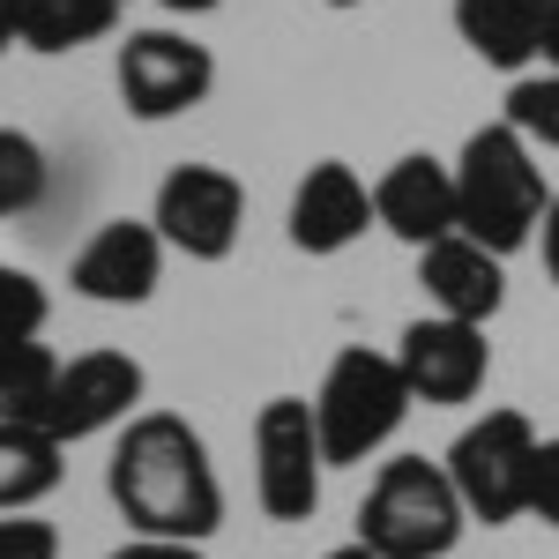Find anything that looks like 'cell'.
<instances>
[{
  "label": "cell",
  "mask_w": 559,
  "mask_h": 559,
  "mask_svg": "<svg viewBox=\"0 0 559 559\" xmlns=\"http://www.w3.org/2000/svg\"><path fill=\"white\" fill-rule=\"evenodd\" d=\"M537 448L545 440H537V426L522 411H485L477 426H463V440L448 448V477H455L471 522L500 530V522L530 515V500H537Z\"/></svg>",
  "instance_id": "cell-5"
},
{
  "label": "cell",
  "mask_w": 559,
  "mask_h": 559,
  "mask_svg": "<svg viewBox=\"0 0 559 559\" xmlns=\"http://www.w3.org/2000/svg\"><path fill=\"white\" fill-rule=\"evenodd\" d=\"M552 15L559 0H455V38L471 45L485 68L522 83L552 45Z\"/></svg>",
  "instance_id": "cell-14"
},
{
  "label": "cell",
  "mask_w": 559,
  "mask_h": 559,
  "mask_svg": "<svg viewBox=\"0 0 559 559\" xmlns=\"http://www.w3.org/2000/svg\"><path fill=\"white\" fill-rule=\"evenodd\" d=\"M530 515L559 522V440H545V448H537V500H530Z\"/></svg>",
  "instance_id": "cell-23"
},
{
  "label": "cell",
  "mask_w": 559,
  "mask_h": 559,
  "mask_svg": "<svg viewBox=\"0 0 559 559\" xmlns=\"http://www.w3.org/2000/svg\"><path fill=\"white\" fill-rule=\"evenodd\" d=\"M150 224L187 261H231L239 231H247V187L224 173V165H173V173L157 179Z\"/></svg>",
  "instance_id": "cell-8"
},
{
  "label": "cell",
  "mask_w": 559,
  "mask_h": 559,
  "mask_svg": "<svg viewBox=\"0 0 559 559\" xmlns=\"http://www.w3.org/2000/svg\"><path fill=\"white\" fill-rule=\"evenodd\" d=\"M120 8H128V0H120Z\"/></svg>",
  "instance_id": "cell-31"
},
{
  "label": "cell",
  "mask_w": 559,
  "mask_h": 559,
  "mask_svg": "<svg viewBox=\"0 0 559 559\" xmlns=\"http://www.w3.org/2000/svg\"><path fill=\"white\" fill-rule=\"evenodd\" d=\"M373 210H381V231H395L403 247H440L463 231V202H455V165L440 157H395L381 179H373Z\"/></svg>",
  "instance_id": "cell-13"
},
{
  "label": "cell",
  "mask_w": 559,
  "mask_h": 559,
  "mask_svg": "<svg viewBox=\"0 0 559 559\" xmlns=\"http://www.w3.org/2000/svg\"><path fill=\"white\" fill-rule=\"evenodd\" d=\"M463 530H471V508L448 463H426V455L381 463L358 508V545H373L381 559H448L463 545Z\"/></svg>",
  "instance_id": "cell-3"
},
{
  "label": "cell",
  "mask_w": 559,
  "mask_h": 559,
  "mask_svg": "<svg viewBox=\"0 0 559 559\" xmlns=\"http://www.w3.org/2000/svg\"><path fill=\"white\" fill-rule=\"evenodd\" d=\"M321 8H366V0H321Z\"/></svg>",
  "instance_id": "cell-30"
},
{
  "label": "cell",
  "mask_w": 559,
  "mask_h": 559,
  "mask_svg": "<svg viewBox=\"0 0 559 559\" xmlns=\"http://www.w3.org/2000/svg\"><path fill=\"white\" fill-rule=\"evenodd\" d=\"M537 247H545V276L559 284V187H552V210H545V231H537Z\"/></svg>",
  "instance_id": "cell-25"
},
{
  "label": "cell",
  "mask_w": 559,
  "mask_h": 559,
  "mask_svg": "<svg viewBox=\"0 0 559 559\" xmlns=\"http://www.w3.org/2000/svg\"><path fill=\"white\" fill-rule=\"evenodd\" d=\"M0 559H60L52 522H38V515H0Z\"/></svg>",
  "instance_id": "cell-22"
},
{
  "label": "cell",
  "mask_w": 559,
  "mask_h": 559,
  "mask_svg": "<svg viewBox=\"0 0 559 559\" xmlns=\"http://www.w3.org/2000/svg\"><path fill=\"white\" fill-rule=\"evenodd\" d=\"M500 120H508L530 150H559V68L522 75V83L508 90V112H500Z\"/></svg>",
  "instance_id": "cell-20"
},
{
  "label": "cell",
  "mask_w": 559,
  "mask_h": 559,
  "mask_svg": "<svg viewBox=\"0 0 559 559\" xmlns=\"http://www.w3.org/2000/svg\"><path fill=\"white\" fill-rule=\"evenodd\" d=\"M455 202H463V239H477V247H492V254L508 261L545 231L552 187H545L537 150H530L508 120H492V128H477L471 142H463V157H455Z\"/></svg>",
  "instance_id": "cell-2"
},
{
  "label": "cell",
  "mask_w": 559,
  "mask_h": 559,
  "mask_svg": "<svg viewBox=\"0 0 559 559\" xmlns=\"http://www.w3.org/2000/svg\"><path fill=\"white\" fill-rule=\"evenodd\" d=\"M45 313H52V299H45V284L31 276V269L0 261V350H15V344H38V336H45Z\"/></svg>",
  "instance_id": "cell-21"
},
{
  "label": "cell",
  "mask_w": 559,
  "mask_h": 559,
  "mask_svg": "<svg viewBox=\"0 0 559 559\" xmlns=\"http://www.w3.org/2000/svg\"><path fill=\"white\" fill-rule=\"evenodd\" d=\"M112 559H210L202 545H173V537H128Z\"/></svg>",
  "instance_id": "cell-24"
},
{
  "label": "cell",
  "mask_w": 559,
  "mask_h": 559,
  "mask_svg": "<svg viewBox=\"0 0 559 559\" xmlns=\"http://www.w3.org/2000/svg\"><path fill=\"white\" fill-rule=\"evenodd\" d=\"M120 105L134 120H179L194 105H210L216 90V52L194 45L187 31H128L120 60H112Z\"/></svg>",
  "instance_id": "cell-7"
},
{
  "label": "cell",
  "mask_w": 559,
  "mask_h": 559,
  "mask_svg": "<svg viewBox=\"0 0 559 559\" xmlns=\"http://www.w3.org/2000/svg\"><path fill=\"white\" fill-rule=\"evenodd\" d=\"M23 45V0H0V52Z\"/></svg>",
  "instance_id": "cell-26"
},
{
  "label": "cell",
  "mask_w": 559,
  "mask_h": 559,
  "mask_svg": "<svg viewBox=\"0 0 559 559\" xmlns=\"http://www.w3.org/2000/svg\"><path fill=\"white\" fill-rule=\"evenodd\" d=\"M321 477H329V448H321V418L299 395H269L254 418V500L269 522H306L321 508Z\"/></svg>",
  "instance_id": "cell-6"
},
{
  "label": "cell",
  "mask_w": 559,
  "mask_h": 559,
  "mask_svg": "<svg viewBox=\"0 0 559 559\" xmlns=\"http://www.w3.org/2000/svg\"><path fill=\"white\" fill-rule=\"evenodd\" d=\"M381 224V210H373V187L350 173L344 157H321L313 173L292 187V247L313 261H329V254H344V247H358L366 231Z\"/></svg>",
  "instance_id": "cell-12"
},
{
  "label": "cell",
  "mask_w": 559,
  "mask_h": 559,
  "mask_svg": "<svg viewBox=\"0 0 559 559\" xmlns=\"http://www.w3.org/2000/svg\"><path fill=\"white\" fill-rule=\"evenodd\" d=\"M165 231L150 216H112L83 239V254L68 261V284L83 292L90 306H142L157 284H165Z\"/></svg>",
  "instance_id": "cell-10"
},
{
  "label": "cell",
  "mask_w": 559,
  "mask_h": 559,
  "mask_svg": "<svg viewBox=\"0 0 559 559\" xmlns=\"http://www.w3.org/2000/svg\"><path fill=\"white\" fill-rule=\"evenodd\" d=\"M395 366H403V381H411L418 403H471L477 388H485V373H492V344H485V329H471V321L426 313V321L403 329Z\"/></svg>",
  "instance_id": "cell-11"
},
{
  "label": "cell",
  "mask_w": 559,
  "mask_h": 559,
  "mask_svg": "<svg viewBox=\"0 0 559 559\" xmlns=\"http://www.w3.org/2000/svg\"><path fill=\"white\" fill-rule=\"evenodd\" d=\"M45 187H52V165H45V150H38V142H31L23 128H0V216L38 210Z\"/></svg>",
  "instance_id": "cell-19"
},
{
  "label": "cell",
  "mask_w": 559,
  "mask_h": 559,
  "mask_svg": "<svg viewBox=\"0 0 559 559\" xmlns=\"http://www.w3.org/2000/svg\"><path fill=\"white\" fill-rule=\"evenodd\" d=\"M321 559H381V552H373V545H358V537H350V545H336V552H321Z\"/></svg>",
  "instance_id": "cell-27"
},
{
  "label": "cell",
  "mask_w": 559,
  "mask_h": 559,
  "mask_svg": "<svg viewBox=\"0 0 559 559\" xmlns=\"http://www.w3.org/2000/svg\"><path fill=\"white\" fill-rule=\"evenodd\" d=\"M105 492L128 515L134 537L202 545L224 522V485H216L210 440L187 426L179 411H142L134 426H120L112 463H105Z\"/></svg>",
  "instance_id": "cell-1"
},
{
  "label": "cell",
  "mask_w": 559,
  "mask_h": 559,
  "mask_svg": "<svg viewBox=\"0 0 559 559\" xmlns=\"http://www.w3.org/2000/svg\"><path fill=\"white\" fill-rule=\"evenodd\" d=\"M68 448L45 426H0V515H31L45 492H60Z\"/></svg>",
  "instance_id": "cell-16"
},
{
  "label": "cell",
  "mask_w": 559,
  "mask_h": 559,
  "mask_svg": "<svg viewBox=\"0 0 559 559\" xmlns=\"http://www.w3.org/2000/svg\"><path fill=\"white\" fill-rule=\"evenodd\" d=\"M418 284H426L432 313L471 321V329H485V321L508 306V269H500V254L477 247V239H463V231L418 254Z\"/></svg>",
  "instance_id": "cell-15"
},
{
  "label": "cell",
  "mask_w": 559,
  "mask_h": 559,
  "mask_svg": "<svg viewBox=\"0 0 559 559\" xmlns=\"http://www.w3.org/2000/svg\"><path fill=\"white\" fill-rule=\"evenodd\" d=\"M545 68H559V15H552V45H545Z\"/></svg>",
  "instance_id": "cell-29"
},
{
  "label": "cell",
  "mask_w": 559,
  "mask_h": 559,
  "mask_svg": "<svg viewBox=\"0 0 559 559\" xmlns=\"http://www.w3.org/2000/svg\"><path fill=\"white\" fill-rule=\"evenodd\" d=\"M411 403H418V395H411V381H403L395 350H366V344L336 350L329 373H321V395H313L329 471H336V463H366V455H381L388 440L403 432Z\"/></svg>",
  "instance_id": "cell-4"
},
{
  "label": "cell",
  "mask_w": 559,
  "mask_h": 559,
  "mask_svg": "<svg viewBox=\"0 0 559 559\" xmlns=\"http://www.w3.org/2000/svg\"><path fill=\"white\" fill-rule=\"evenodd\" d=\"M120 31V0H23V52H75Z\"/></svg>",
  "instance_id": "cell-17"
},
{
  "label": "cell",
  "mask_w": 559,
  "mask_h": 559,
  "mask_svg": "<svg viewBox=\"0 0 559 559\" xmlns=\"http://www.w3.org/2000/svg\"><path fill=\"white\" fill-rule=\"evenodd\" d=\"M52 388H60V358L45 344L0 350V426H45L52 418Z\"/></svg>",
  "instance_id": "cell-18"
},
{
  "label": "cell",
  "mask_w": 559,
  "mask_h": 559,
  "mask_svg": "<svg viewBox=\"0 0 559 559\" xmlns=\"http://www.w3.org/2000/svg\"><path fill=\"white\" fill-rule=\"evenodd\" d=\"M165 8H173V15H210L216 0H165Z\"/></svg>",
  "instance_id": "cell-28"
},
{
  "label": "cell",
  "mask_w": 559,
  "mask_h": 559,
  "mask_svg": "<svg viewBox=\"0 0 559 559\" xmlns=\"http://www.w3.org/2000/svg\"><path fill=\"white\" fill-rule=\"evenodd\" d=\"M142 388H150L142 358H128V350H83V358L60 366L45 432H52L60 448H75V440H97V432H112V426H134V418H142V411H134Z\"/></svg>",
  "instance_id": "cell-9"
}]
</instances>
